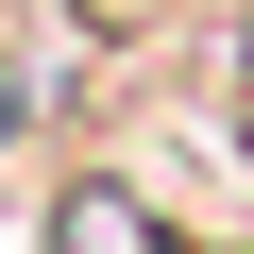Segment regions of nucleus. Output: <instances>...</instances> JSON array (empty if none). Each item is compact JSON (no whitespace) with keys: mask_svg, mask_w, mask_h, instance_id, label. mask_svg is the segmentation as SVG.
Instances as JSON below:
<instances>
[{"mask_svg":"<svg viewBox=\"0 0 254 254\" xmlns=\"http://www.w3.org/2000/svg\"><path fill=\"white\" fill-rule=\"evenodd\" d=\"M51 254H203V237H170L136 187H68L51 203Z\"/></svg>","mask_w":254,"mask_h":254,"instance_id":"1","label":"nucleus"},{"mask_svg":"<svg viewBox=\"0 0 254 254\" xmlns=\"http://www.w3.org/2000/svg\"><path fill=\"white\" fill-rule=\"evenodd\" d=\"M17 119H34V102H17V68H0V136H17Z\"/></svg>","mask_w":254,"mask_h":254,"instance_id":"2","label":"nucleus"}]
</instances>
